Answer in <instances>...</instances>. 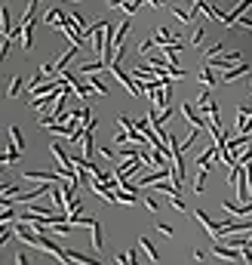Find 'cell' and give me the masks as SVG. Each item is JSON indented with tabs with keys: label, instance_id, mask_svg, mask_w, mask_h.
I'll return each instance as SVG.
<instances>
[{
	"label": "cell",
	"instance_id": "16",
	"mask_svg": "<svg viewBox=\"0 0 252 265\" xmlns=\"http://www.w3.org/2000/svg\"><path fill=\"white\" fill-rule=\"evenodd\" d=\"M212 71H215L212 65H203V68H200V84H203V87H215V74H212Z\"/></svg>",
	"mask_w": 252,
	"mask_h": 265
},
{
	"label": "cell",
	"instance_id": "36",
	"mask_svg": "<svg viewBox=\"0 0 252 265\" xmlns=\"http://www.w3.org/2000/svg\"><path fill=\"white\" fill-rule=\"evenodd\" d=\"M101 157H105V160H114V148L105 145V148H101Z\"/></svg>",
	"mask_w": 252,
	"mask_h": 265
},
{
	"label": "cell",
	"instance_id": "14",
	"mask_svg": "<svg viewBox=\"0 0 252 265\" xmlns=\"http://www.w3.org/2000/svg\"><path fill=\"white\" fill-rule=\"evenodd\" d=\"M206 179H209V170H197V176H194V191H197V194H203L206 191Z\"/></svg>",
	"mask_w": 252,
	"mask_h": 265
},
{
	"label": "cell",
	"instance_id": "15",
	"mask_svg": "<svg viewBox=\"0 0 252 265\" xmlns=\"http://www.w3.org/2000/svg\"><path fill=\"white\" fill-rule=\"evenodd\" d=\"M117 204H139V191H129V188H117Z\"/></svg>",
	"mask_w": 252,
	"mask_h": 265
},
{
	"label": "cell",
	"instance_id": "38",
	"mask_svg": "<svg viewBox=\"0 0 252 265\" xmlns=\"http://www.w3.org/2000/svg\"><path fill=\"white\" fill-rule=\"evenodd\" d=\"M123 3H129V0H108V6L114 9V6H123Z\"/></svg>",
	"mask_w": 252,
	"mask_h": 265
},
{
	"label": "cell",
	"instance_id": "7",
	"mask_svg": "<svg viewBox=\"0 0 252 265\" xmlns=\"http://www.w3.org/2000/svg\"><path fill=\"white\" fill-rule=\"evenodd\" d=\"M222 206H225L231 216H249V213H252V201H249V204H231V201H225Z\"/></svg>",
	"mask_w": 252,
	"mask_h": 265
},
{
	"label": "cell",
	"instance_id": "20",
	"mask_svg": "<svg viewBox=\"0 0 252 265\" xmlns=\"http://www.w3.org/2000/svg\"><path fill=\"white\" fill-rule=\"evenodd\" d=\"M62 9H50L47 16H43V22H47V25H52V28H62Z\"/></svg>",
	"mask_w": 252,
	"mask_h": 265
},
{
	"label": "cell",
	"instance_id": "31",
	"mask_svg": "<svg viewBox=\"0 0 252 265\" xmlns=\"http://www.w3.org/2000/svg\"><path fill=\"white\" fill-rule=\"evenodd\" d=\"M157 43V37H151V40H142L139 43V56H145V53H151V47Z\"/></svg>",
	"mask_w": 252,
	"mask_h": 265
},
{
	"label": "cell",
	"instance_id": "2",
	"mask_svg": "<svg viewBox=\"0 0 252 265\" xmlns=\"http://www.w3.org/2000/svg\"><path fill=\"white\" fill-rule=\"evenodd\" d=\"M231 232H252V219L237 216V219H227V222H222V235H231ZM222 235H219V237H222Z\"/></svg>",
	"mask_w": 252,
	"mask_h": 265
},
{
	"label": "cell",
	"instance_id": "11",
	"mask_svg": "<svg viewBox=\"0 0 252 265\" xmlns=\"http://www.w3.org/2000/svg\"><path fill=\"white\" fill-rule=\"evenodd\" d=\"M80 145H83V157H86V160H93V151H96V142H93V126L86 130V136H83V142H80Z\"/></svg>",
	"mask_w": 252,
	"mask_h": 265
},
{
	"label": "cell",
	"instance_id": "3",
	"mask_svg": "<svg viewBox=\"0 0 252 265\" xmlns=\"http://www.w3.org/2000/svg\"><path fill=\"white\" fill-rule=\"evenodd\" d=\"M194 216H197V222L206 228V235H209L212 240H219V235H222V225H219V222H212V219H209V213H206V210H194Z\"/></svg>",
	"mask_w": 252,
	"mask_h": 265
},
{
	"label": "cell",
	"instance_id": "25",
	"mask_svg": "<svg viewBox=\"0 0 252 265\" xmlns=\"http://www.w3.org/2000/svg\"><path fill=\"white\" fill-rule=\"evenodd\" d=\"M209 89H212V87H203V89H200V96H197V105H200V108H206V105L212 102V93H209Z\"/></svg>",
	"mask_w": 252,
	"mask_h": 265
},
{
	"label": "cell",
	"instance_id": "33",
	"mask_svg": "<svg viewBox=\"0 0 252 265\" xmlns=\"http://www.w3.org/2000/svg\"><path fill=\"white\" fill-rule=\"evenodd\" d=\"M145 206H148V210H151V213H160V204H157L154 198H145Z\"/></svg>",
	"mask_w": 252,
	"mask_h": 265
},
{
	"label": "cell",
	"instance_id": "23",
	"mask_svg": "<svg viewBox=\"0 0 252 265\" xmlns=\"http://www.w3.org/2000/svg\"><path fill=\"white\" fill-rule=\"evenodd\" d=\"M71 222H74V228H77V225L93 228V222H96V219H93V216H80V213H74V216H71Z\"/></svg>",
	"mask_w": 252,
	"mask_h": 265
},
{
	"label": "cell",
	"instance_id": "18",
	"mask_svg": "<svg viewBox=\"0 0 252 265\" xmlns=\"http://www.w3.org/2000/svg\"><path fill=\"white\" fill-rule=\"evenodd\" d=\"M93 93H96V89L89 87V80H86V84H83V80H77V84H74V96H80V99H89Z\"/></svg>",
	"mask_w": 252,
	"mask_h": 265
},
{
	"label": "cell",
	"instance_id": "29",
	"mask_svg": "<svg viewBox=\"0 0 252 265\" xmlns=\"http://www.w3.org/2000/svg\"><path fill=\"white\" fill-rule=\"evenodd\" d=\"M203 40H206V31H203V28H197V31L191 34V43H194V47H200Z\"/></svg>",
	"mask_w": 252,
	"mask_h": 265
},
{
	"label": "cell",
	"instance_id": "32",
	"mask_svg": "<svg viewBox=\"0 0 252 265\" xmlns=\"http://www.w3.org/2000/svg\"><path fill=\"white\" fill-rule=\"evenodd\" d=\"M237 25H240V28H249V31H252V16H240V19H237Z\"/></svg>",
	"mask_w": 252,
	"mask_h": 265
},
{
	"label": "cell",
	"instance_id": "6",
	"mask_svg": "<svg viewBox=\"0 0 252 265\" xmlns=\"http://www.w3.org/2000/svg\"><path fill=\"white\" fill-rule=\"evenodd\" d=\"M249 68L252 65H231V68H225V74H222V80H225V84H231V80H237V77H243V74H249Z\"/></svg>",
	"mask_w": 252,
	"mask_h": 265
},
{
	"label": "cell",
	"instance_id": "27",
	"mask_svg": "<svg viewBox=\"0 0 252 265\" xmlns=\"http://www.w3.org/2000/svg\"><path fill=\"white\" fill-rule=\"evenodd\" d=\"M154 37H157V43H160V47H163V43H169V40H176L173 34H169V28H157V34H154Z\"/></svg>",
	"mask_w": 252,
	"mask_h": 265
},
{
	"label": "cell",
	"instance_id": "4",
	"mask_svg": "<svg viewBox=\"0 0 252 265\" xmlns=\"http://www.w3.org/2000/svg\"><path fill=\"white\" fill-rule=\"evenodd\" d=\"M231 62H240V50H234V53H219V56H212V59H209L212 68H231Z\"/></svg>",
	"mask_w": 252,
	"mask_h": 265
},
{
	"label": "cell",
	"instance_id": "9",
	"mask_svg": "<svg viewBox=\"0 0 252 265\" xmlns=\"http://www.w3.org/2000/svg\"><path fill=\"white\" fill-rule=\"evenodd\" d=\"M139 247L145 250V256H148V262H160V256H157V247L151 244V237H139Z\"/></svg>",
	"mask_w": 252,
	"mask_h": 265
},
{
	"label": "cell",
	"instance_id": "1",
	"mask_svg": "<svg viewBox=\"0 0 252 265\" xmlns=\"http://www.w3.org/2000/svg\"><path fill=\"white\" fill-rule=\"evenodd\" d=\"M22 179H28V182H62L65 176L59 170L55 173H47V170H22Z\"/></svg>",
	"mask_w": 252,
	"mask_h": 265
},
{
	"label": "cell",
	"instance_id": "5",
	"mask_svg": "<svg viewBox=\"0 0 252 265\" xmlns=\"http://www.w3.org/2000/svg\"><path fill=\"white\" fill-rule=\"evenodd\" d=\"M181 114H185V120H191L194 126H203V130L209 126V120H206V118H200V114L194 111V105H191V102H185V105H181Z\"/></svg>",
	"mask_w": 252,
	"mask_h": 265
},
{
	"label": "cell",
	"instance_id": "28",
	"mask_svg": "<svg viewBox=\"0 0 252 265\" xmlns=\"http://www.w3.org/2000/svg\"><path fill=\"white\" fill-rule=\"evenodd\" d=\"M237 164H252V142H249V145L243 148V154L237 157Z\"/></svg>",
	"mask_w": 252,
	"mask_h": 265
},
{
	"label": "cell",
	"instance_id": "19",
	"mask_svg": "<svg viewBox=\"0 0 252 265\" xmlns=\"http://www.w3.org/2000/svg\"><path fill=\"white\" fill-rule=\"evenodd\" d=\"M93 247H96V250L105 247V235H101V222H99V219L93 222Z\"/></svg>",
	"mask_w": 252,
	"mask_h": 265
},
{
	"label": "cell",
	"instance_id": "8",
	"mask_svg": "<svg viewBox=\"0 0 252 265\" xmlns=\"http://www.w3.org/2000/svg\"><path fill=\"white\" fill-rule=\"evenodd\" d=\"M19 157H22V148H16L13 142H9V148L3 151V167H16V164H19Z\"/></svg>",
	"mask_w": 252,
	"mask_h": 265
},
{
	"label": "cell",
	"instance_id": "22",
	"mask_svg": "<svg viewBox=\"0 0 252 265\" xmlns=\"http://www.w3.org/2000/svg\"><path fill=\"white\" fill-rule=\"evenodd\" d=\"M86 80H89V87H93V89H96V96H108V87H105V84H101V80H99L96 74H86Z\"/></svg>",
	"mask_w": 252,
	"mask_h": 265
},
{
	"label": "cell",
	"instance_id": "35",
	"mask_svg": "<svg viewBox=\"0 0 252 265\" xmlns=\"http://www.w3.org/2000/svg\"><path fill=\"white\" fill-rule=\"evenodd\" d=\"M157 228H160V232H163L166 237H173V225H166V222H157Z\"/></svg>",
	"mask_w": 252,
	"mask_h": 265
},
{
	"label": "cell",
	"instance_id": "24",
	"mask_svg": "<svg viewBox=\"0 0 252 265\" xmlns=\"http://www.w3.org/2000/svg\"><path fill=\"white\" fill-rule=\"evenodd\" d=\"M9 142H13L16 148H22V145H25V139H22V130H19V126L13 123V126H9Z\"/></svg>",
	"mask_w": 252,
	"mask_h": 265
},
{
	"label": "cell",
	"instance_id": "37",
	"mask_svg": "<svg viewBox=\"0 0 252 265\" xmlns=\"http://www.w3.org/2000/svg\"><path fill=\"white\" fill-rule=\"evenodd\" d=\"M243 262H252V247H243Z\"/></svg>",
	"mask_w": 252,
	"mask_h": 265
},
{
	"label": "cell",
	"instance_id": "39",
	"mask_svg": "<svg viewBox=\"0 0 252 265\" xmlns=\"http://www.w3.org/2000/svg\"><path fill=\"white\" fill-rule=\"evenodd\" d=\"M151 3H154V6H163V3H166V0H151Z\"/></svg>",
	"mask_w": 252,
	"mask_h": 265
},
{
	"label": "cell",
	"instance_id": "12",
	"mask_svg": "<svg viewBox=\"0 0 252 265\" xmlns=\"http://www.w3.org/2000/svg\"><path fill=\"white\" fill-rule=\"evenodd\" d=\"M22 89H25V77L16 74L13 80H9V99H19V96H22Z\"/></svg>",
	"mask_w": 252,
	"mask_h": 265
},
{
	"label": "cell",
	"instance_id": "34",
	"mask_svg": "<svg viewBox=\"0 0 252 265\" xmlns=\"http://www.w3.org/2000/svg\"><path fill=\"white\" fill-rule=\"evenodd\" d=\"M16 262H19V265H28L31 259H28V253H25V250H19V253H16Z\"/></svg>",
	"mask_w": 252,
	"mask_h": 265
},
{
	"label": "cell",
	"instance_id": "13",
	"mask_svg": "<svg viewBox=\"0 0 252 265\" xmlns=\"http://www.w3.org/2000/svg\"><path fill=\"white\" fill-rule=\"evenodd\" d=\"M101 68H108V62L105 59H99V62H83V65H80V74H96V71H101Z\"/></svg>",
	"mask_w": 252,
	"mask_h": 265
},
{
	"label": "cell",
	"instance_id": "17",
	"mask_svg": "<svg viewBox=\"0 0 252 265\" xmlns=\"http://www.w3.org/2000/svg\"><path fill=\"white\" fill-rule=\"evenodd\" d=\"M68 259H74L80 265H96V259L89 256V253H80V250H68Z\"/></svg>",
	"mask_w": 252,
	"mask_h": 265
},
{
	"label": "cell",
	"instance_id": "30",
	"mask_svg": "<svg viewBox=\"0 0 252 265\" xmlns=\"http://www.w3.org/2000/svg\"><path fill=\"white\" fill-rule=\"evenodd\" d=\"M173 16H176L178 22H185V25L191 22V13H188V9H178V6H176V9H173Z\"/></svg>",
	"mask_w": 252,
	"mask_h": 265
},
{
	"label": "cell",
	"instance_id": "10",
	"mask_svg": "<svg viewBox=\"0 0 252 265\" xmlns=\"http://www.w3.org/2000/svg\"><path fill=\"white\" fill-rule=\"evenodd\" d=\"M0 28H3V37L13 34V22H9V6H6V3L0 6Z\"/></svg>",
	"mask_w": 252,
	"mask_h": 265
},
{
	"label": "cell",
	"instance_id": "26",
	"mask_svg": "<svg viewBox=\"0 0 252 265\" xmlns=\"http://www.w3.org/2000/svg\"><path fill=\"white\" fill-rule=\"evenodd\" d=\"M13 219H19V216H16V210H13V204H3V213H0V222H13Z\"/></svg>",
	"mask_w": 252,
	"mask_h": 265
},
{
	"label": "cell",
	"instance_id": "21",
	"mask_svg": "<svg viewBox=\"0 0 252 265\" xmlns=\"http://www.w3.org/2000/svg\"><path fill=\"white\" fill-rule=\"evenodd\" d=\"M50 151H52V157H55V164H71V157L62 151V145H59V142H52V145H50Z\"/></svg>",
	"mask_w": 252,
	"mask_h": 265
}]
</instances>
